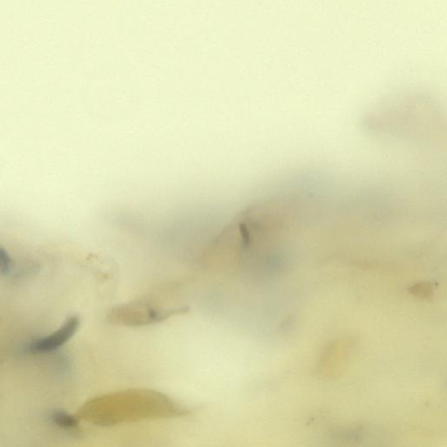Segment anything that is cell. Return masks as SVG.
I'll list each match as a JSON object with an SVG mask.
<instances>
[{"label":"cell","instance_id":"obj_1","mask_svg":"<svg viewBox=\"0 0 447 447\" xmlns=\"http://www.w3.org/2000/svg\"><path fill=\"white\" fill-rule=\"evenodd\" d=\"M79 326V317H70L61 328L47 337L38 338L31 342L28 349L31 353L36 354L54 351L69 341L78 330Z\"/></svg>","mask_w":447,"mask_h":447},{"label":"cell","instance_id":"obj_2","mask_svg":"<svg viewBox=\"0 0 447 447\" xmlns=\"http://www.w3.org/2000/svg\"><path fill=\"white\" fill-rule=\"evenodd\" d=\"M50 419L55 425L62 429H75L78 425V420L75 417L61 409L52 411L50 413Z\"/></svg>","mask_w":447,"mask_h":447}]
</instances>
